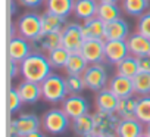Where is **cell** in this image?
<instances>
[{"instance_id":"cell-1","label":"cell","mask_w":150,"mask_h":137,"mask_svg":"<svg viewBox=\"0 0 150 137\" xmlns=\"http://www.w3.org/2000/svg\"><path fill=\"white\" fill-rule=\"evenodd\" d=\"M21 75L24 80H30L34 83H41L52 74V65L44 53L31 52L21 63H19Z\"/></svg>"},{"instance_id":"cell-2","label":"cell","mask_w":150,"mask_h":137,"mask_svg":"<svg viewBox=\"0 0 150 137\" xmlns=\"http://www.w3.org/2000/svg\"><path fill=\"white\" fill-rule=\"evenodd\" d=\"M40 84H41V97L46 102L59 103V102H63L65 97L69 94L65 78H62L57 74H53L52 72Z\"/></svg>"},{"instance_id":"cell-3","label":"cell","mask_w":150,"mask_h":137,"mask_svg":"<svg viewBox=\"0 0 150 137\" xmlns=\"http://www.w3.org/2000/svg\"><path fill=\"white\" fill-rule=\"evenodd\" d=\"M93 119H94V128H93L94 134L105 137H118V127L121 118L116 112L97 111L96 114H93Z\"/></svg>"},{"instance_id":"cell-4","label":"cell","mask_w":150,"mask_h":137,"mask_svg":"<svg viewBox=\"0 0 150 137\" xmlns=\"http://www.w3.org/2000/svg\"><path fill=\"white\" fill-rule=\"evenodd\" d=\"M83 80L86 89L91 92H100L109 84L108 71L103 63H88L87 70L83 72Z\"/></svg>"},{"instance_id":"cell-5","label":"cell","mask_w":150,"mask_h":137,"mask_svg":"<svg viewBox=\"0 0 150 137\" xmlns=\"http://www.w3.org/2000/svg\"><path fill=\"white\" fill-rule=\"evenodd\" d=\"M69 116L63 112V109H50L41 118V127L49 134H60L69 125Z\"/></svg>"},{"instance_id":"cell-6","label":"cell","mask_w":150,"mask_h":137,"mask_svg":"<svg viewBox=\"0 0 150 137\" xmlns=\"http://www.w3.org/2000/svg\"><path fill=\"white\" fill-rule=\"evenodd\" d=\"M60 35H62V46L71 53H78L86 40L83 35V25L77 22H68L62 30Z\"/></svg>"},{"instance_id":"cell-7","label":"cell","mask_w":150,"mask_h":137,"mask_svg":"<svg viewBox=\"0 0 150 137\" xmlns=\"http://www.w3.org/2000/svg\"><path fill=\"white\" fill-rule=\"evenodd\" d=\"M16 30H18L19 35H22L28 40L35 38L43 31L41 15H37L35 12H27V13L21 15L16 21Z\"/></svg>"},{"instance_id":"cell-8","label":"cell","mask_w":150,"mask_h":137,"mask_svg":"<svg viewBox=\"0 0 150 137\" xmlns=\"http://www.w3.org/2000/svg\"><path fill=\"white\" fill-rule=\"evenodd\" d=\"M105 38H87L83 43L80 53L88 63H103L105 56Z\"/></svg>"},{"instance_id":"cell-9","label":"cell","mask_w":150,"mask_h":137,"mask_svg":"<svg viewBox=\"0 0 150 137\" xmlns=\"http://www.w3.org/2000/svg\"><path fill=\"white\" fill-rule=\"evenodd\" d=\"M30 41H31L33 52L50 53L56 47L62 46V35H60V33H46V31H41L35 38H33Z\"/></svg>"},{"instance_id":"cell-10","label":"cell","mask_w":150,"mask_h":137,"mask_svg":"<svg viewBox=\"0 0 150 137\" xmlns=\"http://www.w3.org/2000/svg\"><path fill=\"white\" fill-rule=\"evenodd\" d=\"M62 109L71 119H74L87 114L90 109V105L87 99L83 97L81 94H68L65 100L62 102Z\"/></svg>"},{"instance_id":"cell-11","label":"cell","mask_w":150,"mask_h":137,"mask_svg":"<svg viewBox=\"0 0 150 137\" xmlns=\"http://www.w3.org/2000/svg\"><path fill=\"white\" fill-rule=\"evenodd\" d=\"M31 52H33V47H31V41L28 38H25L19 34L9 38V44H8L9 59L21 63Z\"/></svg>"},{"instance_id":"cell-12","label":"cell","mask_w":150,"mask_h":137,"mask_svg":"<svg viewBox=\"0 0 150 137\" xmlns=\"http://www.w3.org/2000/svg\"><path fill=\"white\" fill-rule=\"evenodd\" d=\"M129 55L127 40H106L105 41V56L109 63L118 65L124 57Z\"/></svg>"},{"instance_id":"cell-13","label":"cell","mask_w":150,"mask_h":137,"mask_svg":"<svg viewBox=\"0 0 150 137\" xmlns=\"http://www.w3.org/2000/svg\"><path fill=\"white\" fill-rule=\"evenodd\" d=\"M108 87L119 97H131L134 93V86H132V78H128V77H124V75H119L116 74L115 77H112L109 80V84Z\"/></svg>"},{"instance_id":"cell-14","label":"cell","mask_w":150,"mask_h":137,"mask_svg":"<svg viewBox=\"0 0 150 137\" xmlns=\"http://www.w3.org/2000/svg\"><path fill=\"white\" fill-rule=\"evenodd\" d=\"M119 103V97L109 89L105 87L96 94V108L97 111H105V112H116Z\"/></svg>"},{"instance_id":"cell-15","label":"cell","mask_w":150,"mask_h":137,"mask_svg":"<svg viewBox=\"0 0 150 137\" xmlns=\"http://www.w3.org/2000/svg\"><path fill=\"white\" fill-rule=\"evenodd\" d=\"M18 92L24 103H35L41 97V84L30 80H24L18 84Z\"/></svg>"},{"instance_id":"cell-16","label":"cell","mask_w":150,"mask_h":137,"mask_svg":"<svg viewBox=\"0 0 150 137\" xmlns=\"http://www.w3.org/2000/svg\"><path fill=\"white\" fill-rule=\"evenodd\" d=\"M128 38V24L125 19L118 18L106 22L105 40H127Z\"/></svg>"},{"instance_id":"cell-17","label":"cell","mask_w":150,"mask_h":137,"mask_svg":"<svg viewBox=\"0 0 150 137\" xmlns=\"http://www.w3.org/2000/svg\"><path fill=\"white\" fill-rule=\"evenodd\" d=\"M127 44H128L129 53L134 56H143V55L150 53V38H147L146 35H143L140 33H134V34L128 35Z\"/></svg>"},{"instance_id":"cell-18","label":"cell","mask_w":150,"mask_h":137,"mask_svg":"<svg viewBox=\"0 0 150 137\" xmlns=\"http://www.w3.org/2000/svg\"><path fill=\"white\" fill-rule=\"evenodd\" d=\"M99 0H75L74 3V15L78 19H90L93 16H97L99 9Z\"/></svg>"},{"instance_id":"cell-19","label":"cell","mask_w":150,"mask_h":137,"mask_svg":"<svg viewBox=\"0 0 150 137\" xmlns=\"http://www.w3.org/2000/svg\"><path fill=\"white\" fill-rule=\"evenodd\" d=\"M144 124L134 118H124L119 121L118 137H140L144 133Z\"/></svg>"},{"instance_id":"cell-20","label":"cell","mask_w":150,"mask_h":137,"mask_svg":"<svg viewBox=\"0 0 150 137\" xmlns=\"http://www.w3.org/2000/svg\"><path fill=\"white\" fill-rule=\"evenodd\" d=\"M106 22H103L99 16H93L83 22V35L84 38H105Z\"/></svg>"},{"instance_id":"cell-21","label":"cell","mask_w":150,"mask_h":137,"mask_svg":"<svg viewBox=\"0 0 150 137\" xmlns=\"http://www.w3.org/2000/svg\"><path fill=\"white\" fill-rule=\"evenodd\" d=\"M66 24L68 22H66L65 16L56 15L47 9L41 15V27H43V31H46V33H62V30L65 28Z\"/></svg>"},{"instance_id":"cell-22","label":"cell","mask_w":150,"mask_h":137,"mask_svg":"<svg viewBox=\"0 0 150 137\" xmlns=\"http://www.w3.org/2000/svg\"><path fill=\"white\" fill-rule=\"evenodd\" d=\"M16 125H18V130H19L21 137H24V136H27V134H30L33 131L40 130L41 121L34 114H21L16 118Z\"/></svg>"},{"instance_id":"cell-23","label":"cell","mask_w":150,"mask_h":137,"mask_svg":"<svg viewBox=\"0 0 150 137\" xmlns=\"http://www.w3.org/2000/svg\"><path fill=\"white\" fill-rule=\"evenodd\" d=\"M93 128H94V119H93V114H84L78 118L72 119V130L74 133L80 136V137H86L88 134H93Z\"/></svg>"},{"instance_id":"cell-24","label":"cell","mask_w":150,"mask_h":137,"mask_svg":"<svg viewBox=\"0 0 150 137\" xmlns=\"http://www.w3.org/2000/svg\"><path fill=\"white\" fill-rule=\"evenodd\" d=\"M87 66H88V62L78 52V53H71L63 70L66 71L68 75H83V72L87 70Z\"/></svg>"},{"instance_id":"cell-25","label":"cell","mask_w":150,"mask_h":137,"mask_svg":"<svg viewBox=\"0 0 150 137\" xmlns=\"http://www.w3.org/2000/svg\"><path fill=\"white\" fill-rule=\"evenodd\" d=\"M138 72H140V70H138L137 56H134L131 53L127 57H124L116 65V74H119V75H124V77H128V78H134Z\"/></svg>"},{"instance_id":"cell-26","label":"cell","mask_w":150,"mask_h":137,"mask_svg":"<svg viewBox=\"0 0 150 137\" xmlns=\"http://www.w3.org/2000/svg\"><path fill=\"white\" fill-rule=\"evenodd\" d=\"M74 3L75 0H46V8L56 15L68 18L74 13Z\"/></svg>"},{"instance_id":"cell-27","label":"cell","mask_w":150,"mask_h":137,"mask_svg":"<svg viewBox=\"0 0 150 137\" xmlns=\"http://www.w3.org/2000/svg\"><path fill=\"white\" fill-rule=\"evenodd\" d=\"M122 11L131 16H141L150 6V0H121Z\"/></svg>"},{"instance_id":"cell-28","label":"cell","mask_w":150,"mask_h":137,"mask_svg":"<svg viewBox=\"0 0 150 137\" xmlns=\"http://www.w3.org/2000/svg\"><path fill=\"white\" fill-rule=\"evenodd\" d=\"M97 16L103 22H110L121 18V8L118 6V3H99Z\"/></svg>"},{"instance_id":"cell-29","label":"cell","mask_w":150,"mask_h":137,"mask_svg":"<svg viewBox=\"0 0 150 137\" xmlns=\"http://www.w3.org/2000/svg\"><path fill=\"white\" fill-rule=\"evenodd\" d=\"M135 108H137V99L131 97H122L119 99L116 114L119 115L121 119L124 118H134L135 116Z\"/></svg>"},{"instance_id":"cell-30","label":"cell","mask_w":150,"mask_h":137,"mask_svg":"<svg viewBox=\"0 0 150 137\" xmlns=\"http://www.w3.org/2000/svg\"><path fill=\"white\" fill-rule=\"evenodd\" d=\"M132 86H134V93L135 94H138V96L150 94V72L140 71L132 78Z\"/></svg>"},{"instance_id":"cell-31","label":"cell","mask_w":150,"mask_h":137,"mask_svg":"<svg viewBox=\"0 0 150 137\" xmlns=\"http://www.w3.org/2000/svg\"><path fill=\"white\" fill-rule=\"evenodd\" d=\"M69 56H71V52L66 50L63 46H59L54 50H52L50 53H47V57L50 60L52 68H65Z\"/></svg>"},{"instance_id":"cell-32","label":"cell","mask_w":150,"mask_h":137,"mask_svg":"<svg viewBox=\"0 0 150 137\" xmlns=\"http://www.w3.org/2000/svg\"><path fill=\"white\" fill-rule=\"evenodd\" d=\"M135 118L138 121H141L143 124H149L150 122V94L140 96L137 99Z\"/></svg>"},{"instance_id":"cell-33","label":"cell","mask_w":150,"mask_h":137,"mask_svg":"<svg viewBox=\"0 0 150 137\" xmlns=\"http://www.w3.org/2000/svg\"><path fill=\"white\" fill-rule=\"evenodd\" d=\"M65 81H66V87H68L69 94H80L86 89L83 75H68L65 78Z\"/></svg>"},{"instance_id":"cell-34","label":"cell","mask_w":150,"mask_h":137,"mask_svg":"<svg viewBox=\"0 0 150 137\" xmlns=\"http://www.w3.org/2000/svg\"><path fill=\"white\" fill-rule=\"evenodd\" d=\"M137 33L150 38V11H146L137 22Z\"/></svg>"},{"instance_id":"cell-35","label":"cell","mask_w":150,"mask_h":137,"mask_svg":"<svg viewBox=\"0 0 150 137\" xmlns=\"http://www.w3.org/2000/svg\"><path fill=\"white\" fill-rule=\"evenodd\" d=\"M22 99H21V94L18 92V89H11L9 90V111L11 112H15L21 108L22 105Z\"/></svg>"},{"instance_id":"cell-36","label":"cell","mask_w":150,"mask_h":137,"mask_svg":"<svg viewBox=\"0 0 150 137\" xmlns=\"http://www.w3.org/2000/svg\"><path fill=\"white\" fill-rule=\"evenodd\" d=\"M137 62H138V70L140 71L150 72V53L143 55V56H137Z\"/></svg>"},{"instance_id":"cell-37","label":"cell","mask_w":150,"mask_h":137,"mask_svg":"<svg viewBox=\"0 0 150 137\" xmlns=\"http://www.w3.org/2000/svg\"><path fill=\"white\" fill-rule=\"evenodd\" d=\"M18 74H21L19 63L12 60V59H9V62H8V75H9V78H15Z\"/></svg>"},{"instance_id":"cell-38","label":"cell","mask_w":150,"mask_h":137,"mask_svg":"<svg viewBox=\"0 0 150 137\" xmlns=\"http://www.w3.org/2000/svg\"><path fill=\"white\" fill-rule=\"evenodd\" d=\"M46 0H18V3L21 6H25V8H30V9H34V8H38L41 6Z\"/></svg>"},{"instance_id":"cell-39","label":"cell","mask_w":150,"mask_h":137,"mask_svg":"<svg viewBox=\"0 0 150 137\" xmlns=\"http://www.w3.org/2000/svg\"><path fill=\"white\" fill-rule=\"evenodd\" d=\"M9 137H21L19 134V130H18V125H16V119H12L9 122Z\"/></svg>"},{"instance_id":"cell-40","label":"cell","mask_w":150,"mask_h":137,"mask_svg":"<svg viewBox=\"0 0 150 137\" xmlns=\"http://www.w3.org/2000/svg\"><path fill=\"white\" fill-rule=\"evenodd\" d=\"M24 137H46V136L37 130V131H33V133H30V134H27V136H24Z\"/></svg>"},{"instance_id":"cell-41","label":"cell","mask_w":150,"mask_h":137,"mask_svg":"<svg viewBox=\"0 0 150 137\" xmlns=\"http://www.w3.org/2000/svg\"><path fill=\"white\" fill-rule=\"evenodd\" d=\"M100 3H118L121 2V0H99Z\"/></svg>"},{"instance_id":"cell-42","label":"cell","mask_w":150,"mask_h":137,"mask_svg":"<svg viewBox=\"0 0 150 137\" xmlns=\"http://www.w3.org/2000/svg\"><path fill=\"white\" fill-rule=\"evenodd\" d=\"M144 133H146V134H147V136L150 137V122H149V124H146V128H144Z\"/></svg>"},{"instance_id":"cell-43","label":"cell","mask_w":150,"mask_h":137,"mask_svg":"<svg viewBox=\"0 0 150 137\" xmlns=\"http://www.w3.org/2000/svg\"><path fill=\"white\" fill-rule=\"evenodd\" d=\"M86 137H105V136H97V134H88V136H86Z\"/></svg>"},{"instance_id":"cell-44","label":"cell","mask_w":150,"mask_h":137,"mask_svg":"<svg viewBox=\"0 0 150 137\" xmlns=\"http://www.w3.org/2000/svg\"><path fill=\"white\" fill-rule=\"evenodd\" d=\"M140 137H149V136H147V134H146V133H143V134H141V136H140Z\"/></svg>"}]
</instances>
